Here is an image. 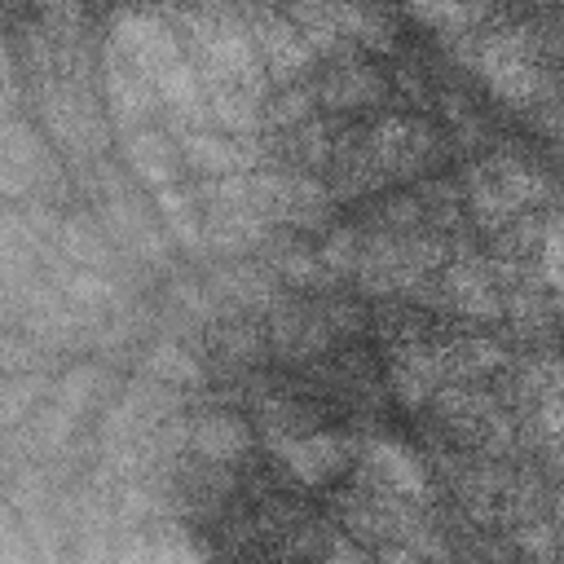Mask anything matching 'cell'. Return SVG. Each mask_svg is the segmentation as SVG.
<instances>
[{
  "mask_svg": "<svg viewBox=\"0 0 564 564\" xmlns=\"http://www.w3.org/2000/svg\"><path fill=\"white\" fill-rule=\"evenodd\" d=\"M441 154L445 145L432 123L410 119V115H388L357 141L352 137L344 141L339 159L330 163V176H335V189L348 198V194H370V189L419 181L441 163Z\"/></svg>",
  "mask_w": 564,
  "mask_h": 564,
  "instance_id": "cell-1",
  "label": "cell"
},
{
  "mask_svg": "<svg viewBox=\"0 0 564 564\" xmlns=\"http://www.w3.org/2000/svg\"><path fill=\"white\" fill-rule=\"evenodd\" d=\"M551 194L546 176L538 167H529L524 159H511V154H498V159H485L471 181H467V198H471V212L494 225V229H507L516 220H524L542 198Z\"/></svg>",
  "mask_w": 564,
  "mask_h": 564,
  "instance_id": "cell-2",
  "label": "cell"
},
{
  "mask_svg": "<svg viewBox=\"0 0 564 564\" xmlns=\"http://www.w3.org/2000/svg\"><path fill=\"white\" fill-rule=\"evenodd\" d=\"M441 264V251L432 238H423L419 229H383L375 234L361 251H357V278L366 291L375 295H397V291H414L423 278H432Z\"/></svg>",
  "mask_w": 564,
  "mask_h": 564,
  "instance_id": "cell-3",
  "label": "cell"
},
{
  "mask_svg": "<svg viewBox=\"0 0 564 564\" xmlns=\"http://www.w3.org/2000/svg\"><path fill=\"white\" fill-rule=\"evenodd\" d=\"M476 66L485 70L489 88L502 93L507 101H533L546 88V66L538 57V44L529 31H494L480 40Z\"/></svg>",
  "mask_w": 564,
  "mask_h": 564,
  "instance_id": "cell-4",
  "label": "cell"
},
{
  "mask_svg": "<svg viewBox=\"0 0 564 564\" xmlns=\"http://www.w3.org/2000/svg\"><path fill=\"white\" fill-rule=\"evenodd\" d=\"M247 18H251V40H256L264 79H273V84H295V79H308V75L317 70L313 44L304 40V31H300L286 13L251 9V4H247Z\"/></svg>",
  "mask_w": 564,
  "mask_h": 564,
  "instance_id": "cell-5",
  "label": "cell"
},
{
  "mask_svg": "<svg viewBox=\"0 0 564 564\" xmlns=\"http://www.w3.org/2000/svg\"><path fill=\"white\" fill-rule=\"evenodd\" d=\"M269 445H273V454L282 458V467H286L300 485H308V489L339 480V476L352 467V458H357V445H352L348 436H339V432H317V427H304V432H291V436H273Z\"/></svg>",
  "mask_w": 564,
  "mask_h": 564,
  "instance_id": "cell-6",
  "label": "cell"
},
{
  "mask_svg": "<svg viewBox=\"0 0 564 564\" xmlns=\"http://www.w3.org/2000/svg\"><path fill=\"white\" fill-rule=\"evenodd\" d=\"M313 93H317V110H335V115H361L370 106L388 101V79L361 62L357 53H344L339 62H330L322 75H308Z\"/></svg>",
  "mask_w": 564,
  "mask_h": 564,
  "instance_id": "cell-7",
  "label": "cell"
},
{
  "mask_svg": "<svg viewBox=\"0 0 564 564\" xmlns=\"http://www.w3.org/2000/svg\"><path fill=\"white\" fill-rule=\"evenodd\" d=\"M176 154L203 176H234V172L256 167V159H260V150L247 145V132H225V128H207V123H181Z\"/></svg>",
  "mask_w": 564,
  "mask_h": 564,
  "instance_id": "cell-8",
  "label": "cell"
},
{
  "mask_svg": "<svg viewBox=\"0 0 564 564\" xmlns=\"http://www.w3.org/2000/svg\"><path fill=\"white\" fill-rule=\"evenodd\" d=\"M48 172H53V163H48L44 141L22 119L0 115V194H9V198L31 194L48 181Z\"/></svg>",
  "mask_w": 564,
  "mask_h": 564,
  "instance_id": "cell-9",
  "label": "cell"
},
{
  "mask_svg": "<svg viewBox=\"0 0 564 564\" xmlns=\"http://www.w3.org/2000/svg\"><path fill=\"white\" fill-rule=\"evenodd\" d=\"M361 476L366 485L375 489H388L405 502H427L432 498V485H427V471H423V458L397 441H370L361 449Z\"/></svg>",
  "mask_w": 564,
  "mask_h": 564,
  "instance_id": "cell-10",
  "label": "cell"
},
{
  "mask_svg": "<svg viewBox=\"0 0 564 564\" xmlns=\"http://www.w3.org/2000/svg\"><path fill=\"white\" fill-rule=\"evenodd\" d=\"M101 88H106V106L110 115L123 123V128H137V123H150V115L159 110V97L150 88V79L106 44V57H101Z\"/></svg>",
  "mask_w": 564,
  "mask_h": 564,
  "instance_id": "cell-11",
  "label": "cell"
},
{
  "mask_svg": "<svg viewBox=\"0 0 564 564\" xmlns=\"http://www.w3.org/2000/svg\"><path fill=\"white\" fill-rule=\"evenodd\" d=\"M97 383H101V370H97V366H75V370L48 392L44 414L31 423V427H35V441H44V445H62V441L70 436L75 419L84 414V405L97 397Z\"/></svg>",
  "mask_w": 564,
  "mask_h": 564,
  "instance_id": "cell-12",
  "label": "cell"
},
{
  "mask_svg": "<svg viewBox=\"0 0 564 564\" xmlns=\"http://www.w3.org/2000/svg\"><path fill=\"white\" fill-rule=\"evenodd\" d=\"M247 449H251V427H247V419H238V414L212 410V414H198V419L185 427V454H194V458L234 467L238 458H247Z\"/></svg>",
  "mask_w": 564,
  "mask_h": 564,
  "instance_id": "cell-13",
  "label": "cell"
},
{
  "mask_svg": "<svg viewBox=\"0 0 564 564\" xmlns=\"http://www.w3.org/2000/svg\"><path fill=\"white\" fill-rule=\"evenodd\" d=\"M441 286H445L449 304H454L458 313H467V317H502V308H507L502 282H498L494 269L480 264V260H458V264H449Z\"/></svg>",
  "mask_w": 564,
  "mask_h": 564,
  "instance_id": "cell-14",
  "label": "cell"
},
{
  "mask_svg": "<svg viewBox=\"0 0 564 564\" xmlns=\"http://www.w3.org/2000/svg\"><path fill=\"white\" fill-rule=\"evenodd\" d=\"M123 159L132 167V176H141L154 194L176 185V172H181V154H176V141H167L163 132H154L150 123H137L128 128L123 137Z\"/></svg>",
  "mask_w": 564,
  "mask_h": 564,
  "instance_id": "cell-15",
  "label": "cell"
},
{
  "mask_svg": "<svg viewBox=\"0 0 564 564\" xmlns=\"http://www.w3.org/2000/svg\"><path fill=\"white\" fill-rule=\"evenodd\" d=\"M141 375L163 383V388H194V383H203V366L185 348H176V344H154L150 357L141 361Z\"/></svg>",
  "mask_w": 564,
  "mask_h": 564,
  "instance_id": "cell-16",
  "label": "cell"
},
{
  "mask_svg": "<svg viewBox=\"0 0 564 564\" xmlns=\"http://www.w3.org/2000/svg\"><path fill=\"white\" fill-rule=\"evenodd\" d=\"M40 397H44V379H40L31 366H22L18 375L0 370V427L26 419V414L35 410Z\"/></svg>",
  "mask_w": 564,
  "mask_h": 564,
  "instance_id": "cell-17",
  "label": "cell"
},
{
  "mask_svg": "<svg viewBox=\"0 0 564 564\" xmlns=\"http://www.w3.org/2000/svg\"><path fill=\"white\" fill-rule=\"evenodd\" d=\"M216 286H220L238 308H260V304L273 300V282H269L260 269H247V264H229V269L216 278Z\"/></svg>",
  "mask_w": 564,
  "mask_h": 564,
  "instance_id": "cell-18",
  "label": "cell"
},
{
  "mask_svg": "<svg viewBox=\"0 0 564 564\" xmlns=\"http://www.w3.org/2000/svg\"><path fill=\"white\" fill-rule=\"evenodd\" d=\"M410 4H414V13H419L423 22H432V26H441V31H463V26H471L476 13H480L476 0H410Z\"/></svg>",
  "mask_w": 564,
  "mask_h": 564,
  "instance_id": "cell-19",
  "label": "cell"
},
{
  "mask_svg": "<svg viewBox=\"0 0 564 564\" xmlns=\"http://www.w3.org/2000/svg\"><path fill=\"white\" fill-rule=\"evenodd\" d=\"M22 366H31V352H26V344H18V339L0 335V370H22Z\"/></svg>",
  "mask_w": 564,
  "mask_h": 564,
  "instance_id": "cell-20",
  "label": "cell"
},
{
  "mask_svg": "<svg viewBox=\"0 0 564 564\" xmlns=\"http://www.w3.org/2000/svg\"><path fill=\"white\" fill-rule=\"evenodd\" d=\"M9 101H13V66H9V53L0 44V115L9 110Z\"/></svg>",
  "mask_w": 564,
  "mask_h": 564,
  "instance_id": "cell-21",
  "label": "cell"
}]
</instances>
